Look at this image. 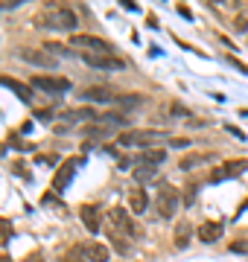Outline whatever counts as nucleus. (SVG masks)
<instances>
[{
  "instance_id": "1a4fd4ad",
  "label": "nucleus",
  "mask_w": 248,
  "mask_h": 262,
  "mask_svg": "<svg viewBox=\"0 0 248 262\" xmlns=\"http://www.w3.org/2000/svg\"><path fill=\"white\" fill-rule=\"evenodd\" d=\"M18 56L24 58V61H29V64L44 67V70H50V67H56V64H58V58H56V56H50L47 50H32V47H24V50H18Z\"/></svg>"
},
{
  "instance_id": "4468645a",
  "label": "nucleus",
  "mask_w": 248,
  "mask_h": 262,
  "mask_svg": "<svg viewBox=\"0 0 248 262\" xmlns=\"http://www.w3.org/2000/svg\"><path fill=\"white\" fill-rule=\"evenodd\" d=\"M222 230H225V227H222V222H204V225L196 230V236H199L204 245H213L222 236Z\"/></svg>"
},
{
  "instance_id": "5701e85b",
  "label": "nucleus",
  "mask_w": 248,
  "mask_h": 262,
  "mask_svg": "<svg viewBox=\"0 0 248 262\" xmlns=\"http://www.w3.org/2000/svg\"><path fill=\"white\" fill-rule=\"evenodd\" d=\"M12 236V222L9 219H0V239H9Z\"/></svg>"
},
{
  "instance_id": "0eeeda50",
  "label": "nucleus",
  "mask_w": 248,
  "mask_h": 262,
  "mask_svg": "<svg viewBox=\"0 0 248 262\" xmlns=\"http://www.w3.org/2000/svg\"><path fill=\"white\" fill-rule=\"evenodd\" d=\"M32 88L58 96V94H67L70 91V82H67L65 76H32Z\"/></svg>"
},
{
  "instance_id": "b1692460",
  "label": "nucleus",
  "mask_w": 248,
  "mask_h": 262,
  "mask_svg": "<svg viewBox=\"0 0 248 262\" xmlns=\"http://www.w3.org/2000/svg\"><path fill=\"white\" fill-rule=\"evenodd\" d=\"M50 53V56H67V50L61 47V44H47V47H44Z\"/></svg>"
},
{
  "instance_id": "9b49d317",
  "label": "nucleus",
  "mask_w": 248,
  "mask_h": 262,
  "mask_svg": "<svg viewBox=\"0 0 248 262\" xmlns=\"http://www.w3.org/2000/svg\"><path fill=\"white\" fill-rule=\"evenodd\" d=\"M79 163H82L79 158H76V160H67L65 166L56 172V178H53V189H56V192H65V187L73 181V172L79 169Z\"/></svg>"
},
{
  "instance_id": "dca6fc26",
  "label": "nucleus",
  "mask_w": 248,
  "mask_h": 262,
  "mask_svg": "<svg viewBox=\"0 0 248 262\" xmlns=\"http://www.w3.org/2000/svg\"><path fill=\"white\" fill-rule=\"evenodd\" d=\"M79 219H82V225H85L91 233H99V210H96V207L85 204L82 210H79Z\"/></svg>"
},
{
  "instance_id": "39448f33",
  "label": "nucleus",
  "mask_w": 248,
  "mask_h": 262,
  "mask_svg": "<svg viewBox=\"0 0 248 262\" xmlns=\"http://www.w3.org/2000/svg\"><path fill=\"white\" fill-rule=\"evenodd\" d=\"M108 219H111V225H114L117 233H123L126 239H137V236H140V230H137V225H134L132 213L123 210V207H114V210L108 213Z\"/></svg>"
},
{
  "instance_id": "f8f14e48",
  "label": "nucleus",
  "mask_w": 248,
  "mask_h": 262,
  "mask_svg": "<svg viewBox=\"0 0 248 262\" xmlns=\"http://www.w3.org/2000/svg\"><path fill=\"white\" fill-rule=\"evenodd\" d=\"M73 253H82L85 259L91 262H108V248L99 242H88V245H79V248H73Z\"/></svg>"
},
{
  "instance_id": "cd10ccee",
  "label": "nucleus",
  "mask_w": 248,
  "mask_h": 262,
  "mask_svg": "<svg viewBox=\"0 0 248 262\" xmlns=\"http://www.w3.org/2000/svg\"><path fill=\"white\" fill-rule=\"evenodd\" d=\"M27 262H44V259H41V256H29Z\"/></svg>"
},
{
  "instance_id": "412c9836",
  "label": "nucleus",
  "mask_w": 248,
  "mask_h": 262,
  "mask_svg": "<svg viewBox=\"0 0 248 262\" xmlns=\"http://www.w3.org/2000/svg\"><path fill=\"white\" fill-rule=\"evenodd\" d=\"M111 245H114L120 253H129V251H132V242H129L123 233H117V230H111Z\"/></svg>"
},
{
  "instance_id": "f03ea898",
  "label": "nucleus",
  "mask_w": 248,
  "mask_h": 262,
  "mask_svg": "<svg viewBox=\"0 0 248 262\" xmlns=\"http://www.w3.org/2000/svg\"><path fill=\"white\" fill-rule=\"evenodd\" d=\"M178 204H181V195H178V189L172 187V184H161L158 187V195H155V210L161 219H172V215L178 213Z\"/></svg>"
},
{
  "instance_id": "c756f323",
  "label": "nucleus",
  "mask_w": 248,
  "mask_h": 262,
  "mask_svg": "<svg viewBox=\"0 0 248 262\" xmlns=\"http://www.w3.org/2000/svg\"><path fill=\"white\" fill-rule=\"evenodd\" d=\"M0 262H6V256H0Z\"/></svg>"
},
{
  "instance_id": "a211bd4d",
  "label": "nucleus",
  "mask_w": 248,
  "mask_h": 262,
  "mask_svg": "<svg viewBox=\"0 0 248 262\" xmlns=\"http://www.w3.org/2000/svg\"><path fill=\"white\" fill-rule=\"evenodd\" d=\"M163 160H167V151L163 149H146L140 155V166H161Z\"/></svg>"
},
{
  "instance_id": "f3484780",
  "label": "nucleus",
  "mask_w": 248,
  "mask_h": 262,
  "mask_svg": "<svg viewBox=\"0 0 248 262\" xmlns=\"http://www.w3.org/2000/svg\"><path fill=\"white\" fill-rule=\"evenodd\" d=\"M190 236H193V227H190V222L187 219H181L178 225H175V236H172V242H175V248H187L190 245Z\"/></svg>"
},
{
  "instance_id": "423d86ee",
  "label": "nucleus",
  "mask_w": 248,
  "mask_h": 262,
  "mask_svg": "<svg viewBox=\"0 0 248 262\" xmlns=\"http://www.w3.org/2000/svg\"><path fill=\"white\" fill-rule=\"evenodd\" d=\"M70 47L82 50V53H108V56H114V47L105 38H96V35H70Z\"/></svg>"
},
{
  "instance_id": "9d476101",
  "label": "nucleus",
  "mask_w": 248,
  "mask_h": 262,
  "mask_svg": "<svg viewBox=\"0 0 248 262\" xmlns=\"http://www.w3.org/2000/svg\"><path fill=\"white\" fill-rule=\"evenodd\" d=\"M0 84H3V88H9L20 102H27V105L32 102V84L20 82V79H12V76H0Z\"/></svg>"
},
{
  "instance_id": "a878e982",
  "label": "nucleus",
  "mask_w": 248,
  "mask_h": 262,
  "mask_svg": "<svg viewBox=\"0 0 248 262\" xmlns=\"http://www.w3.org/2000/svg\"><path fill=\"white\" fill-rule=\"evenodd\" d=\"M170 146H172V149H187V146H190V140H184V137H172Z\"/></svg>"
},
{
  "instance_id": "bb28decb",
  "label": "nucleus",
  "mask_w": 248,
  "mask_h": 262,
  "mask_svg": "<svg viewBox=\"0 0 248 262\" xmlns=\"http://www.w3.org/2000/svg\"><path fill=\"white\" fill-rule=\"evenodd\" d=\"M85 134L88 137H108V131L105 128H85Z\"/></svg>"
},
{
  "instance_id": "f257e3e1",
  "label": "nucleus",
  "mask_w": 248,
  "mask_h": 262,
  "mask_svg": "<svg viewBox=\"0 0 248 262\" xmlns=\"http://www.w3.org/2000/svg\"><path fill=\"white\" fill-rule=\"evenodd\" d=\"M35 24L44 29H65V32H73L76 29V12L67 9V6H58V3H47V9L41 12Z\"/></svg>"
},
{
  "instance_id": "4be33fe9",
  "label": "nucleus",
  "mask_w": 248,
  "mask_h": 262,
  "mask_svg": "<svg viewBox=\"0 0 248 262\" xmlns=\"http://www.w3.org/2000/svg\"><path fill=\"white\" fill-rule=\"evenodd\" d=\"M155 175H158V166H137L134 169V181H140V184L149 181V178H155Z\"/></svg>"
},
{
  "instance_id": "6e6552de",
  "label": "nucleus",
  "mask_w": 248,
  "mask_h": 262,
  "mask_svg": "<svg viewBox=\"0 0 248 262\" xmlns=\"http://www.w3.org/2000/svg\"><path fill=\"white\" fill-rule=\"evenodd\" d=\"M82 61L96 70H120L123 67V58L108 56V53H82Z\"/></svg>"
},
{
  "instance_id": "20e7f679",
  "label": "nucleus",
  "mask_w": 248,
  "mask_h": 262,
  "mask_svg": "<svg viewBox=\"0 0 248 262\" xmlns=\"http://www.w3.org/2000/svg\"><path fill=\"white\" fill-rule=\"evenodd\" d=\"M248 169V160H228V163H222V166H213L210 169L208 181L210 184H222V181H231V178H239L242 172Z\"/></svg>"
},
{
  "instance_id": "c85d7f7f",
  "label": "nucleus",
  "mask_w": 248,
  "mask_h": 262,
  "mask_svg": "<svg viewBox=\"0 0 248 262\" xmlns=\"http://www.w3.org/2000/svg\"><path fill=\"white\" fill-rule=\"evenodd\" d=\"M61 262H82V259H73V256H67V259H61Z\"/></svg>"
},
{
  "instance_id": "2eb2a0df",
  "label": "nucleus",
  "mask_w": 248,
  "mask_h": 262,
  "mask_svg": "<svg viewBox=\"0 0 248 262\" xmlns=\"http://www.w3.org/2000/svg\"><path fill=\"white\" fill-rule=\"evenodd\" d=\"M129 207H132V213H134V215L146 213V207H149V195H146V189L134 187V189H132V195H129Z\"/></svg>"
},
{
  "instance_id": "ddd939ff",
  "label": "nucleus",
  "mask_w": 248,
  "mask_h": 262,
  "mask_svg": "<svg viewBox=\"0 0 248 262\" xmlns=\"http://www.w3.org/2000/svg\"><path fill=\"white\" fill-rule=\"evenodd\" d=\"M79 96H82L85 102H111V99H117L114 91L105 88V84H91V88H85Z\"/></svg>"
},
{
  "instance_id": "6ab92c4d",
  "label": "nucleus",
  "mask_w": 248,
  "mask_h": 262,
  "mask_svg": "<svg viewBox=\"0 0 248 262\" xmlns=\"http://www.w3.org/2000/svg\"><path fill=\"white\" fill-rule=\"evenodd\" d=\"M208 160H210V155H204V151H193V155L181 158V163H178V166H181L184 172H190V169L201 166V163H208Z\"/></svg>"
},
{
  "instance_id": "393cba45",
  "label": "nucleus",
  "mask_w": 248,
  "mask_h": 262,
  "mask_svg": "<svg viewBox=\"0 0 248 262\" xmlns=\"http://www.w3.org/2000/svg\"><path fill=\"white\" fill-rule=\"evenodd\" d=\"M234 29H239V32H245V29H248V12H245V15H239V18L234 20Z\"/></svg>"
},
{
  "instance_id": "aec40b11",
  "label": "nucleus",
  "mask_w": 248,
  "mask_h": 262,
  "mask_svg": "<svg viewBox=\"0 0 248 262\" xmlns=\"http://www.w3.org/2000/svg\"><path fill=\"white\" fill-rule=\"evenodd\" d=\"M61 120H99L94 108H73V111H65Z\"/></svg>"
},
{
  "instance_id": "7ed1b4c3",
  "label": "nucleus",
  "mask_w": 248,
  "mask_h": 262,
  "mask_svg": "<svg viewBox=\"0 0 248 262\" xmlns=\"http://www.w3.org/2000/svg\"><path fill=\"white\" fill-rule=\"evenodd\" d=\"M163 137H167V134L158 131V128H129L117 137V143H120V146H149V143H158V140H163Z\"/></svg>"
}]
</instances>
